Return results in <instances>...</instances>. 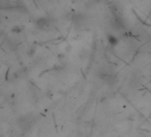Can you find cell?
Instances as JSON below:
<instances>
[{
  "mask_svg": "<svg viewBox=\"0 0 151 137\" xmlns=\"http://www.w3.org/2000/svg\"><path fill=\"white\" fill-rule=\"evenodd\" d=\"M37 27L39 28V29H45V28H46L49 25V21H48L47 19H46V18H42V19H40L39 21H37Z\"/></svg>",
  "mask_w": 151,
  "mask_h": 137,
  "instance_id": "obj_1",
  "label": "cell"
},
{
  "mask_svg": "<svg viewBox=\"0 0 151 137\" xmlns=\"http://www.w3.org/2000/svg\"><path fill=\"white\" fill-rule=\"evenodd\" d=\"M108 42H109L110 45H112V46H115V45H116L117 44V38H116V37H114V36L112 35H109L108 37Z\"/></svg>",
  "mask_w": 151,
  "mask_h": 137,
  "instance_id": "obj_2",
  "label": "cell"
},
{
  "mask_svg": "<svg viewBox=\"0 0 151 137\" xmlns=\"http://www.w3.org/2000/svg\"><path fill=\"white\" fill-rule=\"evenodd\" d=\"M21 30H22V29L19 27V26H15V27L12 29V31H13V32H15V33H19V32H21Z\"/></svg>",
  "mask_w": 151,
  "mask_h": 137,
  "instance_id": "obj_3",
  "label": "cell"
}]
</instances>
